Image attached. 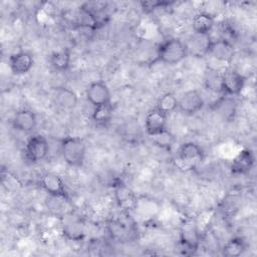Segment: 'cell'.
<instances>
[{
	"label": "cell",
	"mask_w": 257,
	"mask_h": 257,
	"mask_svg": "<svg viewBox=\"0 0 257 257\" xmlns=\"http://www.w3.org/2000/svg\"><path fill=\"white\" fill-rule=\"evenodd\" d=\"M187 44L176 37L164 40L157 49V59L169 65L180 63L187 57Z\"/></svg>",
	"instance_id": "obj_1"
},
{
	"label": "cell",
	"mask_w": 257,
	"mask_h": 257,
	"mask_svg": "<svg viewBox=\"0 0 257 257\" xmlns=\"http://www.w3.org/2000/svg\"><path fill=\"white\" fill-rule=\"evenodd\" d=\"M60 153L68 166L80 167L85 159L86 145L79 137H66L61 140Z\"/></svg>",
	"instance_id": "obj_2"
},
{
	"label": "cell",
	"mask_w": 257,
	"mask_h": 257,
	"mask_svg": "<svg viewBox=\"0 0 257 257\" xmlns=\"http://www.w3.org/2000/svg\"><path fill=\"white\" fill-rule=\"evenodd\" d=\"M205 157L203 149L196 143L187 142L180 146L177 153V160L183 169H192Z\"/></svg>",
	"instance_id": "obj_3"
},
{
	"label": "cell",
	"mask_w": 257,
	"mask_h": 257,
	"mask_svg": "<svg viewBox=\"0 0 257 257\" xmlns=\"http://www.w3.org/2000/svg\"><path fill=\"white\" fill-rule=\"evenodd\" d=\"M40 186L49 196L62 198L66 201L70 200L64 181L55 173L45 172L42 174L40 177Z\"/></svg>",
	"instance_id": "obj_4"
},
{
	"label": "cell",
	"mask_w": 257,
	"mask_h": 257,
	"mask_svg": "<svg viewBox=\"0 0 257 257\" xmlns=\"http://www.w3.org/2000/svg\"><path fill=\"white\" fill-rule=\"evenodd\" d=\"M180 242L186 251L193 252L198 249L201 242V233L194 220L188 219L181 225Z\"/></svg>",
	"instance_id": "obj_5"
},
{
	"label": "cell",
	"mask_w": 257,
	"mask_h": 257,
	"mask_svg": "<svg viewBox=\"0 0 257 257\" xmlns=\"http://www.w3.org/2000/svg\"><path fill=\"white\" fill-rule=\"evenodd\" d=\"M48 142L42 135H33L26 142L25 154L26 158L31 163H38L44 160L48 154Z\"/></svg>",
	"instance_id": "obj_6"
},
{
	"label": "cell",
	"mask_w": 257,
	"mask_h": 257,
	"mask_svg": "<svg viewBox=\"0 0 257 257\" xmlns=\"http://www.w3.org/2000/svg\"><path fill=\"white\" fill-rule=\"evenodd\" d=\"M235 54L234 44L226 39L218 38L211 39L207 48L206 55L212 56L220 62L229 63L232 61Z\"/></svg>",
	"instance_id": "obj_7"
},
{
	"label": "cell",
	"mask_w": 257,
	"mask_h": 257,
	"mask_svg": "<svg viewBox=\"0 0 257 257\" xmlns=\"http://www.w3.org/2000/svg\"><path fill=\"white\" fill-rule=\"evenodd\" d=\"M246 78L235 69H226L222 72V93L226 96H235L241 93Z\"/></svg>",
	"instance_id": "obj_8"
},
{
	"label": "cell",
	"mask_w": 257,
	"mask_h": 257,
	"mask_svg": "<svg viewBox=\"0 0 257 257\" xmlns=\"http://www.w3.org/2000/svg\"><path fill=\"white\" fill-rule=\"evenodd\" d=\"M205 104L202 94L197 89H189L178 98V109L188 115L199 112Z\"/></svg>",
	"instance_id": "obj_9"
},
{
	"label": "cell",
	"mask_w": 257,
	"mask_h": 257,
	"mask_svg": "<svg viewBox=\"0 0 257 257\" xmlns=\"http://www.w3.org/2000/svg\"><path fill=\"white\" fill-rule=\"evenodd\" d=\"M62 233L68 240L80 241L85 236L84 222L78 216L66 214L63 216Z\"/></svg>",
	"instance_id": "obj_10"
},
{
	"label": "cell",
	"mask_w": 257,
	"mask_h": 257,
	"mask_svg": "<svg viewBox=\"0 0 257 257\" xmlns=\"http://www.w3.org/2000/svg\"><path fill=\"white\" fill-rule=\"evenodd\" d=\"M34 64L33 55L28 51H18L10 55L8 66L14 75L21 76L30 71Z\"/></svg>",
	"instance_id": "obj_11"
},
{
	"label": "cell",
	"mask_w": 257,
	"mask_h": 257,
	"mask_svg": "<svg viewBox=\"0 0 257 257\" xmlns=\"http://www.w3.org/2000/svg\"><path fill=\"white\" fill-rule=\"evenodd\" d=\"M113 196L115 202L122 210H133L137 207V198L134 191L121 181L113 183Z\"/></svg>",
	"instance_id": "obj_12"
},
{
	"label": "cell",
	"mask_w": 257,
	"mask_h": 257,
	"mask_svg": "<svg viewBox=\"0 0 257 257\" xmlns=\"http://www.w3.org/2000/svg\"><path fill=\"white\" fill-rule=\"evenodd\" d=\"M85 96L89 103L94 106L110 102V91L108 86L100 80L91 82L85 90Z\"/></svg>",
	"instance_id": "obj_13"
},
{
	"label": "cell",
	"mask_w": 257,
	"mask_h": 257,
	"mask_svg": "<svg viewBox=\"0 0 257 257\" xmlns=\"http://www.w3.org/2000/svg\"><path fill=\"white\" fill-rule=\"evenodd\" d=\"M255 157L254 153L250 149H244L240 151L236 157L232 160L230 170L233 175L242 176L248 174L254 167Z\"/></svg>",
	"instance_id": "obj_14"
},
{
	"label": "cell",
	"mask_w": 257,
	"mask_h": 257,
	"mask_svg": "<svg viewBox=\"0 0 257 257\" xmlns=\"http://www.w3.org/2000/svg\"><path fill=\"white\" fill-rule=\"evenodd\" d=\"M168 114L155 107L151 109L145 117V130L148 136L155 135L167 128Z\"/></svg>",
	"instance_id": "obj_15"
},
{
	"label": "cell",
	"mask_w": 257,
	"mask_h": 257,
	"mask_svg": "<svg viewBox=\"0 0 257 257\" xmlns=\"http://www.w3.org/2000/svg\"><path fill=\"white\" fill-rule=\"evenodd\" d=\"M36 115L30 109H18L12 117V126L22 133H31L36 127Z\"/></svg>",
	"instance_id": "obj_16"
},
{
	"label": "cell",
	"mask_w": 257,
	"mask_h": 257,
	"mask_svg": "<svg viewBox=\"0 0 257 257\" xmlns=\"http://www.w3.org/2000/svg\"><path fill=\"white\" fill-rule=\"evenodd\" d=\"M53 99L57 106L66 110L73 109L78 102V97L75 91L66 86L56 87L54 89Z\"/></svg>",
	"instance_id": "obj_17"
},
{
	"label": "cell",
	"mask_w": 257,
	"mask_h": 257,
	"mask_svg": "<svg viewBox=\"0 0 257 257\" xmlns=\"http://www.w3.org/2000/svg\"><path fill=\"white\" fill-rule=\"evenodd\" d=\"M215 26V17L209 12H200L192 20V28L195 34L209 35Z\"/></svg>",
	"instance_id": "obj_18"
},
{
	"label": "cell",
	"mask_w": 257,
	"mask_h": 257,
	"mask_svg": "<svg viewBox=\"0 0 257 257\" xmlns=\"http://www.w3.org/2000/svg\"><path fill=\"white\" fill-rule=\"evenodd\" d=\"M70 51L68 48H61L49 55V63L54 70L64 72L70 65Z\"/></svg>",
	"instance_id": "obj_19"
},
{
	"label": "cell",
	"mask_w": 257,
	"mask_h": 257,
	"mask_svg": "<svg viewBox=\"0 0 257 257\" xmlns=\"http://www.w3.org/2000/svg\"><path fill=\"white\" fill-rule=\"evenodd\" d=\"M204 85L210 91L222 93V72L208 67L204 73Z\"/></svg>",
	"instance_id": "obj_20"
},
{
	"label": "cell",
	"mask_w": 257,
	"mask_h": 257,
	"mask_svg": "<svg viewBox=\"0 0 257 257\" xmlns=\"http://www.w3.org/2000/svg\"><path fill=\"white\" fill-rule=\"evenodd\" d=\"M112 111H113V107L111 102L94 106L91 114V118L94 123L98 125H104L111 119Z\"/></svg>",
	"instance_id": "obj_21"
},
{
	"label": "cell",
	"mask_w": 257,
	"mask_h": 257,
	"mask_svg": "<svg viewBox=\"0 0 257 257\" xmlns=\"http://www.w3.org/2000/svg\"><path fill=\"white\" fill-rule=\"evenodd\" d=\"M246 250V243L240 237L230 239L222 249V254L226 257H237L242 255Z\"/></svg>",
	"instance_id": "obj_22"
},
{
	"label": "cell",
	"mask_w": 257,
	"mask_h": 257,
	"mask_svg": "<svg viewBox=\"0 0 257 257\" xmlns=\"http://www.w3.org/2000/svg\"><path fill=\"white\" fill-rule=\"evenodd\" d=\"M149 138L155 146H157L161 149H165V150L171 149L174 146L175 141H176L175 136L168 128H166L160 133H157L155 135L149 136Z\"/></svg>",
	"instance_id": "obj_23"
},
{
	"label": "cell",
	"mask_w": 257,
	"mask_h": 257,
	"mask_svg": "<svg viewBox=\"0 0 257 257\" xmlns=\"http://www.w3.org/2000/svg\"><path fill=\"white\" fill-rule=\"evenodd\" d=\"M156 107L169 115L178 109V98L174 93L167 92L159 98Z\"/></svg>",
	"instance_id": "obj_24"
},
{
	"label": "cell",
	"mask_w": 257,
	"mask_h": 257,
	"mask_svg": "<svg viewBox=\"0 0 257 257\" xmlns=\"http://www.w3.org/2000/svg\"><path fill=\"white\" fill-rule=\"evenodd\" d=\"M226 96V95H225ZM225 107L223 106L221 100L219 99L218 101H216L215 103V107H216V110H218V112L220 114H222L223 116H225V118H229L233 115V113L235 112V105H234V102L233 100H231L229 98V96H226L225 98Z\"/></svg>",
	"instance_id": "obj_25"
},
{
	"label": "cell",
	"mask_w": 257,
	"mask_h": 257,
	"mask_svg": "<svg viewBox=\"0 0 257 257\" xmlns=\"http://www.w3.org/2000/svg\"><path fill=\"white\" fill-rule=\"evenodd\" d=\"M171 3L167 1H143L141 2L142 8L146 12H152L158 8H164L169 6Z\"/></svg>",
	"instance_id": "obj_26"
}]
</instances>
